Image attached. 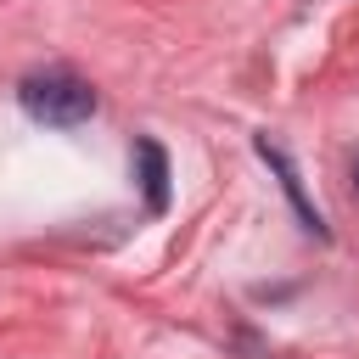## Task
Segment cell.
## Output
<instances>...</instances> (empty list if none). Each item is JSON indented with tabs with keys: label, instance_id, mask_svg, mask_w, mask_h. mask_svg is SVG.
Wrapping results in <instances>:
<instances>
[{
	"label": "cell",
	"instance_id": "obj_1",
	"mask_svg": "<svg viewBox=\"0 0 359 359\" xmlns=\"http://www.w3.org/2000/svg\"><path fill=\"white\" fill-rule=\"evenodd\" d=\"M17 107L45 129H79L95 112V90L67 67H45V73H28L17 84Z\"/></svg>",
	"mask_w": 359,
	"mask_h": 359
},
{
	"label": "cell",
	"instance_id": "obj_4",
	"mask_svg": "<svg viewBox=\"0 0 359 359\" xmlns=\"http://www.w3.org/2000/svg\"><path fill=\"white\" fill-rule=\"evenodd\" d=\"M353 191H359V157H353Z\"/></svg>",
	"mask_w": 359,
	"mask_h": 359
},
{
	"label": "cell",
	"instance_id": "obj_2",
	"mask_svg": "<svg viewBox=\"0 0 359 359\" xmlns=\"http://www.w3.org/2000/svg\"><path fill=\"white\" fill-rule=\"evenodd\" d=\"M252 146H258V157H264V163L275 168V180H280V191L292 196V208H297V219H303V230L325 241V219H320V208H314V202L303 196V180H297V168H292V157H286V151H280V146H275L269 135H258Z\"/></svg>",
	"mask_w": 359,
	"mask_h": 359
},
{
	"label": "cell",
	"instance_id": "obj_3",
	"mask_svg": "<svg viewBox=\"0 0 359 359\" xmlns=\"http://www.w3.org/2000/svg\"><path fill=\"white\" fill-rule=\"evenodd\" d=\"M135 163H140V185H146V208L151 213H163L168 208V157H163V146L146 135V140H135Z\"/></svg>",
	"mask_w": 359,
	"mask_h": 359
}]
</instances>
